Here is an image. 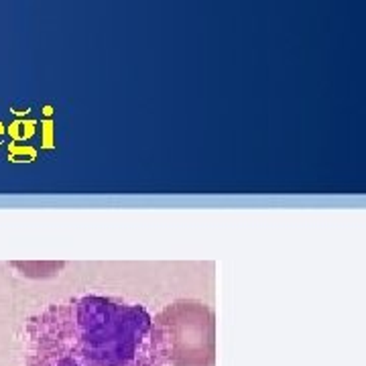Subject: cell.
<instances>
[{
  "instance_id": "1",
  "label": "cell",
  "mask_w": 366,
  "mask_h": 366,
  "mask_svg": "<svg viewBox=\"0 0 366 366\" xmlns=\"http://www.w3.org/2000/svg\"><path fill=\"white\" fill-rule=\"evenodd\" d=\"M23 366H163L151 314L110 295H78L29 317Z\"/></svg>"
},
{
  "instance_id": "2",
  "label": "cell",
  "mask_w": 366,
  "mask_h": 366,
  "mask_svg": "<svg viewBox=\"0 0 366 366\" xmlns=\"http://www.w3.org/2000/svg\"><path fill=\"white\" fill-rule=\"evenodd\" d=\"M151 344L163 366H214V310L199 300L173 301L151 315Z\"/></svg>"
}]
</instances>
